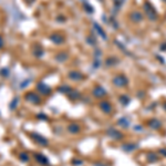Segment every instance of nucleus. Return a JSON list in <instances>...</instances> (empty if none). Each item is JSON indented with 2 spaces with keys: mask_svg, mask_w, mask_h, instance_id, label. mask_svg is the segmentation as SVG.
Returning a JSON list of instances; mask_svg holds the SVG:
<instances>
[{
  "mask_svg": "<svg viewBox=\"0 0 166 166\" xmlns=\"http://www.w3.org/2000/svg\"><path fill=\"white\" fill-rule=\"evenodd\" d=\"M132 19H133V21H135V22H137V21H140L141 19H142V16H141V13H137V12H134V13L132 14Z\"/></svg>",
  "mask_w": 166,
  "mask_h": 166,
  "instance_id": "16",
  "label": "nucleus"
},
{
  "mask_svg": "<svg viewBox=\"0 0 166 166\" xmlns=\"http://www.w3.org/2000/svg\"><path fill=\"white\" fill-rule=\"evenodd\" d=\"M93 94L95 95V96H97V97H101V96H103L104 94H105V90L102 89L101 86H97V88L94 89Z\"/></svg>",
  "mask_w": 166,
  "mask_h": 166,
  "instance_id": "10",
  "label": "nucleus"
},
{
  "mask_svg": "<svg viewBox=\"0 0 166 166\" xmlns=\"http://www.w3.org/2000/svg\"><path fill=\"white\" fill-rule=\"evenodd\" d=\"M24 100L31 104H40L41 103V99H40V96L36 93V92H31V91H30V92H27V93L24 94Z\"/></svg>",
  "mask_w": 166,
  "mask_h": 166,
  "instance_id": "2",
  "label": "nucleus"
},
{
  "mask_svg": "<svg viewBox=\"0 0 166 166\" xmlns=\"http://www.w3.org/2000/svg\"><path fill=\"white\" fill-rule=\"evenodd\" d=\"M2 47H3V39H2V37L0 36V49H2Z\"/></svg>",
  "mask_w": 166,
  "mask_h": 166,
  "instance_id": "20",
  "label": "nucleus"
},
{
  "mask_svg": "<svg viewBox=\"0 0 166 166\" xmlns=\"http://www.w3.org/2000/svg\"><path fill=\"white\" fill-rule=\"evenodd\" d=\"M30 137L34 143H37L40 146H48V144H49V141L44 136L38 134V133H30Z\"/></svg>",
  "mask_w": 166,
  "mask_h": 166,
  "instance_id": "1",
  "label": "nucleus"
},
{
  "mask_svg": "<svg viewBox=\"0 0 166 166\" xmlns=\"http://www.w3.org/2000/svg\"><path fill=\"white\" fill-rule=\"evenodd\" d=\"M69 96H70L72 100H75L76 97H79V93H78L76 91H72V90H71V92H69Z\"/></svg>",
  "mask_w": 166,
  "mask_h": 166,
  "instance_id": "18",
  "label": "nucleus"
},
{
  "mask_svg": "<svg viewBox=\"0 0 166 166\" xmlns=\"http://www.w3.org/2000/svg\"><path fill=\"white\" fill-rule=\"evenodd\" d=\"M37 117H38L39 120H47V119H48L44 114H38L37 115Z\"/></svg>",
  "mask_w": 166,
  "mask_h": 166,
  "instance_id": "19",
  "label": "nucleus"
},
{
  "mask_svg": "<svg viewBox=\"0 0 166 166\" xmlns=\"http://www.w3.org/2000/svg\"><path fill=\"white\" fill-rule=\"evenodd\" d=\"M100 106H101V109L105 111L106 113H110L111 112V110H112V106H111V104L107 103V102H102V103L100 104Z\"/></svg>",
  "mask_w": 166,
  "mask_h": 166,
  "instance_id": "12",
  "label": "nucleus"
},
{
  "mask_svg": "<svg viewBox=\"0 0 166 166\" xmlns=\"http://www.w3.org/2000/svg\"><path fill=\"white\" fill-rule=\"evenodd\" d=\"M33 55H34L36 58H41L42 55H43V49H42L41 47H36V48H33Z\"/></svg>",
  "mask_w": 166,
  "mask_h": 166,
  "instance_id": "9",
  "label": "nucleus"
},
{
  "mask_svg": "<svg viewBox=\"0 0 166 166\" xmlns=\"http://www.w3.org/2000/svg\"><path fill=\"white\" fill-rule=\"evenodd\" d=\"M68 131L72 134H76L78 132H80V126L78 124H70L68 126Z\"/></svg>",
  "mask_w": 166,
  "mask_h": 166,
  "instance_id": "8",
  "label": "nucleus"
},
{
  "mask_svg": "<svg viewBox=\"0 0 166 166\" xmlns=\"http://www.w3.org/2000/svg\"><path fill=\"white\" fill-rule=\"evenodd\" d=\"M33 1H34V0H26V2H27L28 5H31Z\"/></svg>",
  "mask_w": 166,
  "mask_h": 166,
  "instance_id": "22",
  "label": "nucleus"
},
{
  "mask_svg": "<svg viewBox=\"0 0 166 166\" xmlns=\"http://www.w3.org/2000/svg\"><path fill=\"white\" fill-rule=\"evenodd\" d=\"M0 74H1L3 78H8V76H9V70H8L7 68H3V69L0 70Z\"/></svg>",
  "mask_w": 166,
  "mask_h": 166,
  "instance_id": "17",
  "label": "nucleus"
},
{
  "mask_svg": "<svg viewBox=\"0 0 166 166\" xmlns=\"http://www.w3.org/2000/svg\"><path fill=\"white\" fill-rule=\"evenodd\" d=\"M18 101H19V99H18V97H14V99L11 101L10 105H9V107H10V111H13V110L17 107V105H18Z\"/></svg>",
  "mask_w": 166,
  "mask_h": 166,
  "instance_id": "14",
  "label": "nucleus"
},
{
  "mask_svg": "<svg viewBox=\"0 0 166 166\" xmlns=\"http://www.w3.org/2000/svg\"><path fill=\"white\" fill-rule=\"evenodd\" d=\"M37 90L42 94V95H49L52 92L51 88L45 84L44 82H39L37 84Z\"/></svg>",
  "mask_w": 166,
  "mask_h": 166,
  "instance_id": "3",
  "label": "nucleus"
},
{
  "mask_svg": "<svg viewBox=\"0 0 166 166\" xmlns=\"http://www.w3.org/2000/svg\"><path fill=\"white\" fill-rule=\"evenodd\" d=\"M34 158H36V161L40 164V165H43V166H47L49 164V159L45 157V156L41 154V153H34Z\"/></svg>",
  "mask_w": 166,
  "mask_h": 166,
  "instance_id": "4",
  "label": "nucleus"
},
{
  "mask_svg": "<svg viewBox=\"0 0 166 166\" xmlns=\"http://www.w3.org/2000/svg\"><path fill=\"white\" fill-rule=\"evenodd\" d=\"M55 60L58 61V62H64L65 60H68V54L67 53H59V54H57V57H55Z\"/></svg>",
  "mask_w": 166,
  "mask_h": 166,
  "instance_id": "11",
  "label": "nucleus"
},
{
  "mask_svg": "<svg viewBox=\"0 0 166 166\" xmlns=\"http://www.w3.org/2000/svg\"><path fill=\"white\" fill-rule=\"evenodd\" d=\"M50 40L53 43H55V44H62L64 42V38L62 36H60L59 33H53V34L50 36Z\"/></svg>",
  "mask_w": 166,
  "mask_h": 166,
  "instance_id": "6",
  "label": "nucleus"
},
{
  "mask_svg": "<svg viewBox=\"0 0 166 166\" xmlns=\"http://www.w3.org/2000/svg\"><path fill=\"white\" fill-rule=\"evenodd\" d=\"M19 159L20 161H22V162H29V155L27 154V153H24V152H22V153H20L19 154Z\"/></svg>",
  "mask_w": 166,
  "mask_h": 166,
  "instance_id": "13",
  "label": "nucleus"
},
{
  "mask_svg": "<svg viewBox=\"0 0 166 166\" xmlns=\"http://www.w3.org/2000/svg\"><path fill=\"white\" fill-rule=\"evenodd\" d=\"M59 92H62V93H68L71 91V88H69V86H67V85H62V86H60L59 89Z\"/></svg>",
  "mask_w": 166,
  "mask_h": 166,
  "instance_id": "15",
  "label": "nucleus"
},
{
  "mask_svg": "<svg viewBox=\"0 0 166 166\" xmlns=\"http://www.w3.org/2000/svg\"><path fill=\"white\" fill-rule=\"evenodd\" d=\"M113 83L116 86H124L127 84V79L125 78L124 75H117L113 79Z\"/></svg>",
  "mask_w": 166,
  "mask_h": 166,
  "instance_id": "5",
  "label": "nucleus"
},
{
  "mask_svg": "<svg viewBox=\"0 0 166 166\" xmlns=\"http://www.w3.org/2000/svg\"><path fill=\"white\" fill-rule=\"evenodd\" d=\"M69 78L71 79V80H74V81H79V80H81L83 76L82 74L80 72H76V71H72V72L69 73Z\"/></svg>",
  "mask_w": 166,
  "mask_h": 166,
  "instance_id": "7",
  "label": "nucleus"
},
{
  "mask_svg": "<svg viewBox=\"0 0 166 166\" xmlns=\"http://www.w3.org/2000/svg\"><path fill=\"white\" fill-rule=\"evenodd\" d=\"M28 82H29V80H28V81H24V82H22L23 84H21V88H24V86H27V85H28Z\"/></svg>",
  "mask_w": 166,
  "mask_h": 166,
  "instance_id": "21",
  "label": "nucleus"
}]
</instances>
